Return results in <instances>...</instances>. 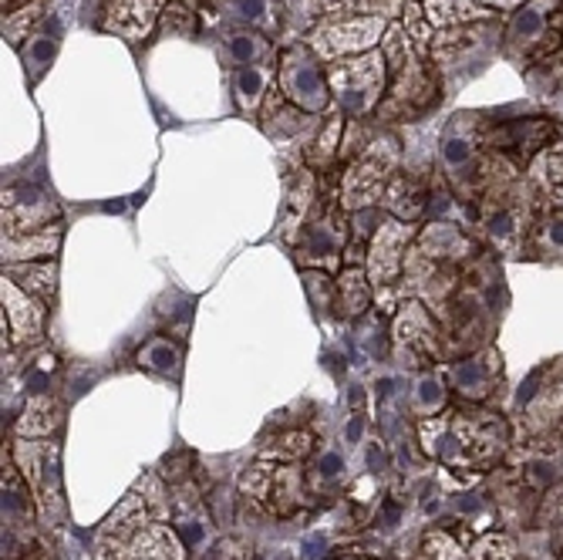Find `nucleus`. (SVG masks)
Segmentation results:
<instances>
[{
    "label": "nucleus",
    "mask_w": 563,
    "mask_h": 560,
    "mask_svg": "<svg viewBox=\"0 0 563 560\" xmlns=\"http://www.w3.org/2000/svg\"><path fill=\"white\" fill-rule=\"evenodd\" d=\"M62 220V207L41 186L14 183L4 189V237H21Z\"/></svg>",
    "instance_id": "obj_14"
},
{
    "label": "nucleus",
    "mask_w": 563,
    "mask_h": 560,
    "mask_svg": "<svg viewBox=\"0 0 563 560\" xmlns=\"http://www.w3.org/2000/svg\"><path fill=\"white\" fill-rule=\"evenodd\" d=\"M398 166H401L398 135L391 129L372 132L365 149L357 152L354 160H347V166L341 173L338 199H341L344 213H362V210H372L375 202H382Z\"/></svg>",
    "instance_id": "obj_3"
},
{
    "label": "nucleus",
    "mask_w": 563,
    "mask_h": 560,
    "mask_svg": "<svg viewBox=\"0 0 563 560\" xmlns=\"http://www.w3.org/2000/svg\"><path fill=\"white\" fill-rule=\"evenodd\" d=\"M62 426V402L47 392H37L27 398L24 416L18 419V436L21 439H47Z\"/></svg>",
    "instance_id": "obj_28"
},
{
    "label": "nucleus",
    "mask_w": 563,
    "mask_h": 560,
    "mask_svg": "<svg viewBox=\"0 0 563 560\" xmlns=\"http://www.w3.org/2000/svg\"><path fill=\"white\" fill-rule=\"evenodd\" d=\"M220 58H227L233 68L274 65V44L261 31H233L227 44L220 47Z\"/></svg>",
    "instance_id": "obj_29"
},
{
    "label": "nucleus",
    "mask_w": 563,
    "mask_h": 560,
    "mask_svg": "<svg viewBox=\"0 0 563 560\" xmlns=\"http://www.w3.org/2000/svg\"><path fill=\"white\" fill-rule=\"evenodd\" d=\"M62 237H65L62 220L51 227H41V230H31V233H21V237H4V264H27V261L55 257L62 250Z\"/></svg>",
    "instance_id": "obj_24"
},
{
    "label": "nucleus",
    "mask_w": 563,
    "mask_h": 560,
    "mask_svg": "<svg viewBox=\"0 0 563 560\" xmlns=\"http://www.w3.org/2000/svg\"><path fill=\"white\" fill-rule=\"evenodd\" d=\"M391 348L395 359L405 369H419L426 372L429 365L439 362L442 354V341H439V325L429 318L422 300H408L401 304V311L391 325Z\"/></svg>",
    "instance_id": "obj_13"
},
{
    "label": "nucleus",
    "mask_w": 563,
    "mask_h": 560,
    "mask_svg": "<svg viewBox=\"0 0 563 560\" xmlns=\"http://www.w3.org/2000/svg\"><path fill=\"white\" fill-rule=\"evenodd\" d=\"M4 560H55L51 540L37 527L4 530Z\"/></svg>",
    "instance_id": "obj_34"
},
{
    "label": "nucleus",
    "mask_w": 563,
    "mask_h": 560,
    "mask_svg": "<svg viewBox=\"0 0 563 560\" xmlns=\"http://www.w3.org/2000/svg\"><path fill=\"white\" fill-rule=\"evenodd\" d=\"M422 550L429 560H470V550L459 543L449 530H439V527L426 534Z\"/></svg>",
    "instance_id": "obj_40"
},
{
    "label": "nucleus",
    "mask_w": 563,
    "mask_h": 560,
    "mask_svg": "<svg viewBox=\"0 0 563 560\" xmlns=\"http://www.w3.org/2000/svg\"><path fill=\"white\" fill-rule=\"evenodd\" d=\"M401 28L408 31V37H412V44L419 47V55H426L429 58V51H432V41H435V28H432V21L426 18V8L422 4H416V0H408L405 4V11H401Z\"/></svg>",
    "instance_id": "obj_38"
},
{
    "label": "nucleus",
    "mask_w": 563,
    "mask_h": 560,
    "mask_svg": "<svg viewBox=\"0 0 563 560\" xmlns=\"http://www.w3.org/2000/svg\"><path fill=\"white\" fill-rule=\"evenodd\" d=\"M152 520H166V490L156 473H145L125 499L109 514V520L95 534V560H122L132 537Z\"/></svg>",
    "instance_id": "obj_5"
},
{
    "label": "nucleus",
    "mask_w": 563,
    "mask_h": 560,
    "mask_svg": "<svg viewBox=\"0 0 563 560\" xmlns=\"http://www.w3.org/2000/svg\"><path fill=\"white\" fill-rule=\"evenodd\" d=\"M274 11V0H233V14L240 18V21H246V24H267V28H274L277 24V18L271 14Z\"/></svg>",
    "instance_id": "obj_44"
},
{
    "label": "nucleus",
    "mask_w": 563,
    "mask_h": 560,
    "mask_svg": "<svg viewBox=\"0 0 563 560\" xmlns=\"http://www.w3.org/2000/svg\"><path fill=\"white\" fill-rule=\"evenodd\" d=\"M14 284H21L27 294L47 300L58 290V264L55 261H27V264H8L4 271Z\"/></svg>",
    "instance_id": "obj_33"
},
{
    "label": "nucleus",
    "mask_w": 563,
    "mask_h": 560,
    "mask_svg": "<svg viewBox=\"0 0 563 560\" xmlns=\"http://www.w3.org/2000/svg\"><path fill=\"white\" fill-rule=\"evenodd\" d=\"M24 51V65H27V78H41L51 65L58 58V37L51 34H34L31 47H21Z\"/></svg>",
    "instance_id": "obj_39"
},
{
    "label": "nucleus",
    "mask_w": 563,
    "mask_h": 560,
    "mask_svg": "<svg viewBox=\"0 0 563 560\" xmlns=\"http://www.w3.org/2000/svg\"><path fill=\"white\" fill-rule=\"evenodd\" d=\"M372 297H375V287L362 264H344V271H338V297H334L338 315L362 318L372 308Z\"/></svg>",
    "instance_id": "obj_25"
},
{
    "label": "nucleus",
    "mask_w": 563,
    "mask_h": 560,
    "mask_svg": "<svg viewBox=\"0 0 563 560\" xmlns=\"http://www.w3.org/2000/svg\"><path fill=\"white\" fill-rule=\"evenodd\" d=\"M240 493L271 517H294L303 506L307 476L297 463H253L240 476Z\"/></svg>",
    "instance_id": "obj_7"
},
{
    "label": "nucleus",
    "mask_w": 563,
    "mask_h": 560,
    "mask_svg": "<svg viewBox=\"0 0 563 560\" xmlns=\"http://www.w3.org/2000/svg\"><path fill=\"white\" fill-rule=\"evenodd\" d=\"M422 8L435 31H452V28H466L476 21H489V11H483V4H476V0H422Z\"/></svg>",
    "instance_id": "obj_30"
},
{
    "label": "nucleus",
    "mask_w": 563,
    "mask_h": 560,
    "mask_svg": "<svg viewBox=\"0 0 563 560\" xmlns=\"http://www.w3.org/2000/svg\"><path fill=\"white\" fill-rule=\"evenodd\" d=\"M442 402H445V382L439 372H422L412 395H408V409H412L419 419H429L442 409Z\"/></svg>",
    "instance_id": "obj_36"
},
{
    "label": "nucleus",
    "mask_w": 563,
    "mask_h": 560,
    "mask_svg": "<svg viewBox=\"0 0 563 560\" xmlns=\"http://www.w3.org/2000/svg\"><path fill=\"white\" fill-rule=\"evenodd\" d=\"M341 473H344V460L338 452H324L321 460L311 466V473H307V480L311 483H334V480H341Z\"/></svg>",
    "instance_id": "obj_46"
},
{
    "label": "nucleus",
    "mask_w": 563,
    "mask_h": 560,
    "mask_svg": "<svg viewBox=\"0 0 563 560\" xmlns=\"http://www.w3.org/2000/svg\"><path fill=\"white\" fill-rule=\"evenodd\" d=\"M159 31L166 37H186L196 31V14L189 4H179V0H173V4H166L163 18H159Z\"/></svg>",
    "instance_id": "obj_42"
},
{
    "label": "nucleus",
    "mask_w": 563,
    "mask_h": 560,
    "mask_svg": "<svg viewBox=\"0 0 563 560\" xmlns=\"http://www.w3.org/2000/svg\"><path fill=\"white\" fill-rule=\"evenodd\" d=\"M530 179L547 196L556 213H563V142L543 145L537 156L530 160Z\"/></svg>",
    "instance_id": "obj_27"
},
{
    "label": "nucleus",
    "mask_w": 563,
    "mask_h": 560,
    "mask_svg": "<svg viewBox=\"0 0 563 560\" xmlns=\"http://www.w3.org/2000/svg\"><path fill=\"white\" fill-rule=\"evenodd\" d=\"M347 217H344V207L341 199L331 196V199H321L311 220H307L300 240H297V261L307 267V271H338L341 264V253L347 250Z\"/></svg>",
    "instance_id": "obj_8"
},
{
    "label": "nucleus",
    "mask_w": 563,
    "mask_h": 560,
    "mask_svg": "<svg viewBox=\"0 0 563 560\" xmlns=\"http://www.w3.org/2000/svg\"><path fill=\"white\" fill-rule=\"evenodd\" d=\"M277 85L290 106L321 116L331 112V85H328V68L307 44H294L280 55L277 65Z\"/></svg>",
    "instance_id": "obj_9"
},
{
    "label": "nucleus",
    "mask_w": 563,
    "mask_h": 560,
    "mask_svg": "<svg viewBox=\"0 0 563 560\" xmlns=\"http://www.w3.org/2000/svg\"><path fill=\"white\" fill-rule=\"evenodd\" d=\"M533 233H537L540 250H547V253H563V213L543 217V220L533 227Z\"/></svg>",
    "instance_id": "obj_45"
},
{
    "label": "nucleus",
    "mask_w": 563,
    "mask_h": 560,
    "mask_svg": "<svg viewBox=\"0 0 563 560\" xmlns=\"http://www.w3.org/2000/svg\"><path fill=\"white\" fill-rule=\"evenodd\" d=\"M44 11H47V0H24L21 8L8 11V18H4V41L11 47H24V41L34 37V24L44 21Z\"/></svg>",
    "instance_id": "obj_35"
},
{
    "label": "nucleus",
    "mask_w": 563,
    "mask_h": 560,
    "mask_svg": "<svg viewBox=\"0 0 563 560\" xmlns=\"http://www.w3.org/2000/svg\"><path fill=\"white\" fill-rule=\"evenodd\" d=\"M419 442L432 460L452 470H473L503 449L506 426L493 413H445L419 419Z\"/></svg>",
    "instance_id": "obj_2"
},
{
    "label": "nucleus",
    "mask_w": 563,
    "mask_h": 560,
    "mask_svg": "<svg viewBox=\"0 0 563 560\" xmlns=\"http://www.w3.org/2000/svg\"><path fill=\"white\" fill-rule=\"evenodd\" d=\"M250 547L236 537H223L220 543H213L207 553H202V560H250Z\"/></svg>",
    "instance_id": "obj_47"
},
{
    "label": "nucleus",
    "mask_w": 563,
    "mask_h": 560,
    "mask_svg": "<svg viewBox=\"0 0 563 560\" xmlns=\"http://www.w3.org/2000/svg\"><path fill=\"white\" fill-rule=\"evenodd\" d=\"M470 560H517V553H514V543H509L506 537L486 534V537H479V540L473 543Z\"/></svg>",
    "instance_id": "obj_43"
},
{
    "label": "nucleus",
    "mask_w": 563,
    "mask_h": 560,
    "mask_svg": "<svg viewBox=\"0 0 563 560\" xmlns=\"http://www.w3.org/2000/svg\"><path fill=\"white\" fill-rule=\"evenodd\" d=\"M422 257H429V261H439V264H463V261H470L473 253H476V246H473V240L459 230L455 223H445V220H439V223H429L419 237H416V243H412Z\"/></svg>",
    "instance_id": "obj_20"
},
{
    "label": "nucleus",
    "mask_w": 563,
    "mask_h": 560,
    "mask_svg": "<svg viewBox=\"0 0 563 560\" xmlns=\"http://www.w3.org/2000/svg\"><path fill=\"white\" fill-rule=\"evenodd\" d=\"M344 129H347L344 116L331 106V112H324V119H321V129H318V135H314L311 149H307V166H311V169H324V166H331V163L341 156Z\"/></svg>",
    "instance_id": "obj_31"
},
{
    "label": "nucleus",
    "mask_w": 563,
    "mask_h": 560,
    "mask_svg": "<svg viewBox=\"0 0 563 560\" xmlns=\"http://www.w3.org/2000/svg\"><path fill=\"white\" fill-rule=\"evenodd\" d=\"M318 207V179H314V169L311 166H297L290 176H287V186H284V207H280V227H277V237L284 243H297L307 220H311Z\"/></svg>",
    "instance_id": "obj_16"
},
{
    "label": "nucleus",
    "mask_w": 563,
    "mask_h": 560,
    "mask_svg": "<svg viewBox=\"0 0 563 560\" xmlns=\"http://www.w3.org/2000/svg\"><path fill=\"white\" fill-rule=\"evenodd\" d=\"M311 455H314V432H307V429H287L277 439L261 446V460H267V463H297L300 466L303 460H311Z\"/></svg>",
    "instance_id": "obj_32"
},
{
    "label": "nucleus",
    "mask_w": 563,
    "mask_h": 560,
    "mask_svg": "<svg viewBox=\"0 0 563 560\" xmlns=\"http://www.w3.org/2000/svg\"><path fill=\"white\" fill-rule=\"evenodd\" d=\"M550 132H553L550 122H527V119L499 122V125H483V145L503 160L514 156V163H517L527 156V152L537 156V152L543 149V139H550Z\"/></svg>",
    "instance_id": "obj_19"
},
{
    "label": "nucleus",
    "mask_w": 563,
    "mask_h": 560,
    "mask_svg": "<svg viewBox=\"0 0 563 560\" xmlns=\"http://www.w3.org/2000/svg\"><path fill=\"white\" fill-rule=\"evenodd\" d=\"M388 31V18H344V21H321L307 34V47L321 62H341L365 55L382 44Z\"/></svg>",
    "instance_id": "obj_12"
},
{
    "label": "nucleus",
    "mask_w": 563,
    "mask_h": 560,
    "mask_svg": "<svg viewBox=\"0 0 563 560\" xmlns=\"http://www.w3.org/2000/svg\"><path fill=\"white\" fill-rule=\"evenodd\" d=\"M11 460L27 480L34 499H37V514L51 517L62 514L65 496H62V449L51 439H18L11 449Z\"/></svg>",
    "instance_id": "obj_10"
},
{
    "label": "nucleus",
    "mask_w": 563,
    "mask_h": 560,
    "mask_svg": "<svg viewBox=\"0 0 563 560\" xmlns=\"http://www.w3.org/2000/svg\"><path fill=\"white\" fill-rule=\"evenodd\" d=\"M382 55L388 62V91L378 106L382 125L416 122L429 116L442 98V75L435 65H429L426 55H419L401 21L388 24L382 37Z\"/></svg>",
    "instance_id": "obj_1"
},
{
    "label": "nucleus",
    "mask_w": 563,
    "mask_h": 560,
    "mask_svg": "<svg viewBox=\"0 0 563 560\" xmlns=\"http://www.w3.org/2000/svg\"><path fill=\"white\" fill-rule=\"evenodd\" d=\"M179 362H183V354H179V348H176L169 338H152V341H145L142 351H139V365H145V369H152V372H163V375L176 372Z\"/></svg>",
    "instance_id": "obj_37"
},
{
    "label": "nucleus",
    "mask_w": 563,
    "mask_h": 560,
    "mask_svg": "<svg viewBox=\"0 0 563 560\" xmlns=\"http://www.w3.org/2000/svg\"><path fill=\"white\" fill-rule=\"evenodd\" d=\"M439 179H442L439 169H398L382 202L395 220L419 223L432 210V196H435Z\"/></svg>",
    "instance_id": "obj_15"
},
{
    "label": "nucleus",
    "mask_w": 563,
    "mask_h": 560,
    "mask_svg": "<svg viewBox=\"0 0 563 560\" xmlns=\"http://www.w3.org/2000/svg\"><path fill=\"white\" fill-rule=\"evenodd\" d=\"M328 85H331V106L344 119H368L372 112H378L388 91V62L382 55V47L331 62Z\"/></svg>",
    "instance_id": "obj_4"
},
{
    "label": "nucleus",
    "mask_w": 563,
    "mask_h": 560,
    "mask_svg": "<svg viewBox=\"0 0 563 560\" xmlns=\"http://www.w3.org/2000/svg\"><path fill=\"white\" fill-rule=\"evenodd\" d=\"M560 0H527L506 28V47L514 58H547L563 44Z\"/></svg>",
    "instance_id": "obj_11"
},
{
    "label": "nucleus",
    "mask_w": 563,
    "mask_h": 560,
    "mask_svg": "<svg viewBox=\"0 0 563 560\" xmlns=\"http://www.w3.org/2000/svg\"><path fill=\"white\" fill-rule=\"evenodd\" d=\"M496 372H499V359H496V351H483L476 354V359H466V362H459L452 369H445V375L452 378L455 392L459 395H466L473 402L486 398L493 392V382H496Z\"/></svg>",
    "instance_id": "obj_23"
},
{
    "label": "nucleus",
    "mask_w": 563,
    "mask_h": 560,
    "mask_svg": "<svg viewBox=\"0 0 563 560\" xmlns=\"http://www.w3.org/2000/svg\"><path fill=\"white\" fill-rule=\"evenodd\" d=\"M341 560H368V557H341Z\"/></svg>",
    "instance_id": "obj_49"
},
{
    "label": "nucleus",
    "mask_w": 563,
    "mask_h": 560,
    "mask_svg": "<svg viewBox=\"0 0 563 560\" xmlns=\"http://www.w3.org/2000/svg\"><path fill=\"white\" fill-rule=\"evenodd\" d=\"M166 4L169 0H109L106 18H101V31L135 44L159 24Z\"/></svg>",
    "instance_id": "obj_18"
},
{
    "label": "nucleus",
    "mask_w": 563,
    "mask_h": 560,
    "mask_svg": "<svg viewBox=\"0 0 563 560\" xmlns=\"http://www.w3.org/2000/svg\"><path fill=\"white\" fill-rule=\"evenodd\" d=\"M408 0H303V21H344V18H395L405 11Z\"/></svg>",
    "instance_id": "obj_21"
},
{
    "label": "nucleus",
    "mask_w": 563,
    "mask_h": 560,
    "mask_svg": "<svg viewBox=\"0 0 563 560\" xmlns=\"http://www.w3.org/2000/svg\"><path fill=\"white\" fill-rule=\"evenodd\" d=\"M0 294H4V338L11 331V341L14 344H34V341H41L44 318H47L41 297L27 294L8 274H4V287H0Z\"/></svg>",
    "instance_id": "obj_17"
},
{
    "label": "nucleus",
    "mask_w": 563,
    "mask_h": 560,
    "mask_svg": "<svg viewBox=\"0 0 563 560\" xmlns=\"http://www.w3.org/2000/svg\"><path fill=\"white\" fill-rule=\"evenodd\" d=\"M183 557H186L183 537L166 520H152L148 527H142L122 553V560H183Z\"/></svg>",
    "instance_id": "obj_22"
},
{
    "label": "nucleus",
    "mask_w": 563,
    "mask_h": 560,
    "mask_svg": "<svg viewBox=\"0 0 563 560\" xmlns=\"http://www.w3.org/2000/svg\"><path fill=\"white\" fill-rule=\"evenodd\" d=\"M419 237L416 223H405L395 217H385L372 240H368V281L375 287L378 297V308L391 311L395 308V297H398V277L405 274V261H408V250H412Z\"/></svg>",
    "instance_id": "obj_6"
},
{
    "label": "nucleus",
    "mask_w": 563,
    "mask_h": 560,
    "mask_svg": "<svg viewBox=\"0 0 563 560\" xmlns=\"http://www.w3.org/2000/svg\"><path fill=\"white\" fill-rule=\"evenodd\" d=\"M476 4H486V8H496V11H520L527 0H476Z\"/></svg>",
    "instance_id": "obj_48"
},
{
    "label": "nucleus",
    "mask_w": 563,
    "mask_h": 560,
    "mask_svg": "<svg viewBox=\"0 0 563 560\" xmlns=\"http://www.w3.org/2000/svg\"><path fill=\"white\" fill-rule=\"evenodd\" d=\"M277 81V68L271 65H250V68H236L233 72V98L236 109L243 116H257L264 109V98Z\"/></svg>",
    "instance_id": "obj_26"
},
{
    "label": "nucleus",
    "mask_w": 563,
    "mask_h": 560,
    "mask_svg": "<svg viewBox=\"0 0 563 560\" xmlns=\"http://www.w3.org/2000/svg\"><path fill=\"white\" fill-rule=\"evenodd\" d=\"M303 290L311 297V304L318 311L334 308V297H338V281H331L328 271H303Z\"/></svg>",
    "instance_id": "obj_41"
}]
</instances>
